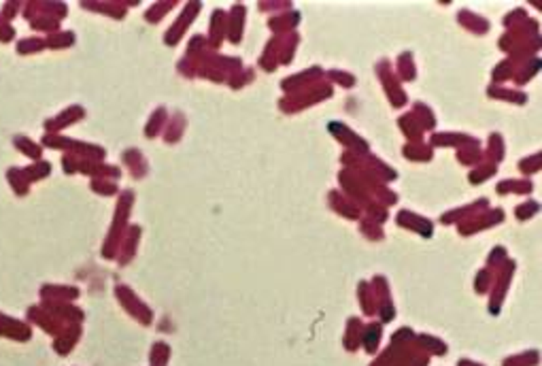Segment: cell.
Wrapping results in <instances>:
<instances>
[{
  "label": "cell",
  "mask_w": 542,
  "mask_h": 366,
  "mask_svg": "<svg viewBox=\"0 0 542 366\" xmlns=\"http://www.w3.org/2000/svg\"><path fill=\"white\" fill-rule=\"evenodd\" d=\"M20 333H26V335H28V330H26V328H22L15 319H9L7 315H0V335H7V337H13V339H17V337H20Z\"/></svg>",
  "instance_id": "obj_1"
},
{
  "label": "cell",
  "mask_w": 542,
  "mask_h": 366,
  "mask_svg": "<svg viewBox=\"0 0 542 366\" xmlns=\"http://www.w3.org/2000/svg\"><path fill=\"white\" fill-rule=\"evenodd\" d=\"M7 177H9V183H11V188H13L15 194L22 196V194L28 192V185L24 183V179H26V173H24V171H20V169H9Z\"/></svg>",
  "instance_id": "obj_2"
},
{
  "label": "cell",
  "mask_w": 542,
  "mask_h": 366,
  "mask_svg": "<svg viewBox=\"0 0 542 366\" xmlns=\"http://www.w3.org/2000/svg\"><path fill=\"white\" fill-rule=\"evenodd\" d=\"M13 143H15L17 149H22V151H24L26 155H30V158H36V155H38V147H34L30 139H26V137H15Z\"/></svg>",
  "instance_id": "obj_3"
},
{
  "label": "cell",
  "mask_w": 542,
  "mask_h": 366,
  "mask_svg": "<svg viewBox=\"0 0 542 366\" xmlns=\"http://www.w3.org/2000/svg\"><path fill=\"white\" fill-rule=\"evenodd\" d=\"M13 36H15L13 26H9V22H7L3 15H0V40H3V43H9Z\"/></svg>",
  "instance_id": "obj_4"
},
{
  "label": "cell",
  "mask_w": 542,
  "mask_h": 366,
  "mask_svg": "<svg viewBox=\"0 0 542 366\" xmlns=\"http://www.w3.org/2000/svg\"><path fill=\"white\" fill-rule=\"evenodd\" d=\"M40 43H43V40H38V38H26V40H22V43L17 45V52H20V54H26V52H30L32 47H34V52H36V49L43 47Z\"/></svg>",
  "instance_id": "obj_5"
},
{
  "label": "cell",
  "mask_w": 542,
  "mask_h": 366,
  "mask_svg": "<svg viewBox=\"0 0 542 366\" xmlns=\"http://www.w3.org/2000/svg\"><path fill=\"white\" fill-rule=\"evenodd\" d=\"M17 7H20L17 3H7V5H5V9H3V11H0V15H3L5 20H11V17H13V15L17 13V11H15Z\"/></svg>",
  "instance_id": "obj_6"
}]
</instances>
